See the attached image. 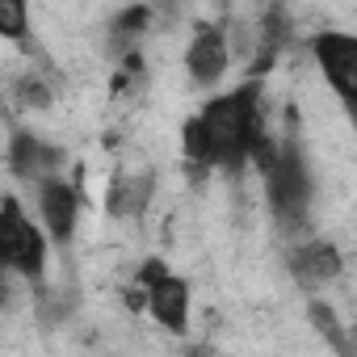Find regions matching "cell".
<instances>
[{"label":"cell","instance_id":"obj_1","mask_svg":"<svg viewBox=\"0 0 357 357\" xmlns=\"http://www.w3.org/2000/svg\"><path fill=\"white\" fill-rule=\"evenodd\" d=\"M198 122H202V139H206L211 168L240 172L252 160L257 143L269 135L265 130V114H261V84L248 80L236 93L211 97L206 109L198 114Z\"/></svg>","mask_w":357,"mask_h":357},{"label":"cell","instance_id":"obj_2","mask_svg":"<svg viewBox=\"0 0 357 357\" xmlns=\"http://www.w3.org/2000/svg\"><path fill=\"white\" fill-rule=\"evenodd\" d=\"M269 185V211L282 223V231H298L311 223V172L303 160V143L294 130V109H290V130L278 139V155L261 168Z\"/></svg>","mask_w":357,"mask_h":357},{"label":"cell","instance_id":"obj_3","mask_svg":"<svg viewBox=\"0 0 357 357\" xmlns=\"http://www.w3.org/2000/svg\"><path fill=\"white\" fill-rule=\"evenodd\" d=\"M139 282L147 290V311L160 328H168L172 336H185L190 332V282L176 278L164 261H143Z\"/></svg>","mask_w":357,"mask_h":357},{"label":"cell","instance_id":"obj_4","mask_svg":"<svg viewBox=\"0 0 357 357\" xmlns=\"http://www.w3.org/2000/svg\"><path fill=\"white\" fill-rule=\"evenodd\" d=\"M311 55H315L328 89L340 97V105L349 109V118L357 126V38L340 34V30H324V34H315Z\"/></svg>","mask_w":357,"mask_h":357},{"label":"cell","instance_id":"obj_5","mask_svg":"<svg viewBox=\"0 0 357 357\" xmlns=\"http://www.w3.org/2000/svg\"><path fill=\"white\" fill-rule=\"evenodd\" d=\"M0 231H5V265L13 273H22L26 282H43V273H47V240L26 219V211H22L17 198H5Z\"/></svg>","mask_w":357,"mask_h":357},{"label":"cell","instance_id":"obj_6","mask_svg":"<svg viewBox=\"0 0 357 357\" xmlns=\"http://www.w3.org/2000/svg\"><path fill=\"white\" fill-rule=\"evenodd\" d=\"M231 68V43H227V30L219 22L211 26H198L190 47H185V72L198 89H215Z\"/></svg>","mask_w":357,"mask_h":357},{"label":"cell","instance_id":"obj_7","mask_svg":"<svg viewBox=\"0 0 357 357\" xmlns=\"http://www.w3.org/2000/svg\"><path fill=\"white\" fill-rule=\"evenodd\" d=\"M38 211H43V223L51 231V240L59 248L72 244L76 236V215H80V190L72 181H63V176H47V181H38Z\"/></svg>","mask_w":357,"mask_h":357},{"label":"cell","instance_id":"obj_8","mask_svg":"<svg viewBox=\"0 0 357 357\" xmlns=\"http://www.w3.org/2000/svg\"><path fill=\"white\" fill-rule=\"evenodd\" d=\"M9 168L22 176V181L38 185V181H47V176H59L63 151L51 147L47 139H38L34 130H17V135L9 139Z\"/></svg>","mask_w":357,"mask_h":357},{"label":"cell","instance_id":"obj_9","mask_svg":"<svg viewBox=\"0 0 357 357\" xmlns=\"http://www.w3.org/2000/svg\"><path fill=\"white\" fill-rule=\"evenodd\" d=\"M340 252L332 248V244H324V240H311V244H303V248H294L290 252V269H294V278L303 282V286H319V282H332L336 273H340Z\"/></svg>","mask_w":357,"mask_h":357},{"label":"cell","instance_id":"obj_10","mask_svg":"<svg viewBox=\"0 0 357 357\" xmlns=\"http://www.w3.org/2000/svg\"><path fill=\"white\" fill-rule=\"evenodd\" d=\"M151 185L155 176L151 172H139V176H114V190H109V215H143L147 202H151Z\"/></svg>","mask_w":357,"mask_h":357},{"label":"cell","instance_id":"obj_11","mask_svg":"<svg viewBox=\"0 0 357 357\" xmlns=\"http://www.w3.org/2000/svg\"><path fill=\"white\" fill-rule=\"evenodd\" d=\"M147 26H151V9H147V5H130V9H122V13L109 22V34H114V43H122V51L130 55L135 43L147 34Z\"/></svg>","mask_w":357,"mask_h":357},{"label":"cell","instance_id":"obj_12","mask_svg":"<svg viewBox=\"0 0 357 357\" xmlns=\"http://www.w3.org/2000/svg\"><path fill=\"white\" fill-rule=\"evenodd\" d=\"M30 26V0H0V34L22 43Z\"/></svg>","mask_w":357,"mask_h":357},{"label":"cell","instance_id":"obj_13","mask_svg":"<svg viewBox=\"0 0 357 357\" xmlns=\"http://www.w3.org/2000/svg\"><path fill=\"white\" fill-rule=\"evenodd\" d=\"M311 319H315V328L328 336V344L344 349V336H340V328H336V315H332V307H324V303H311Z\"/></svg>","mask_w":357,"mask_h":357},{"label":"cell","instance_id":"obj_14","mask_svg":"<svg viewBox=\"0 0 357 357\" xmlns=\"http://www.w3.org/2000/svg\"><path fill=\"white\" fill-rule=\"evenodd\" d=\"M22 101H26V105H34V109H43V105L51 101V93H47V84L34 76V80H22Z\"/></svg>","mask_w":357,"mask_h":357},{"label":"cell","instance_id":"obj_15","mask_svg":"<svg viewBox=\"0 0 357 357\" xmlns=\"http://www.w3.org/2000/svg\"><path fill=\"white\" fill-rule=\"evenodd\" d=\"M155 5H160V9H172V0H155Z\"/></svg>","mask_w":357,"mask_h":357}]
</instances>
